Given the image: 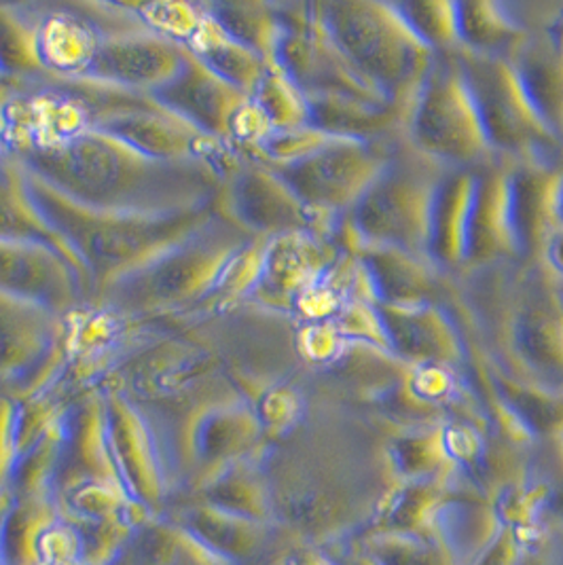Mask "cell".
Masks as SVG:
<instances>
[{"label":"cell","instance_id":"obj_1","mask_svg":"<svg viewBox=\"0 0 563 565\" xmlns=\"http://www.w3.org/2000/svg\"><path fill=\"white\" fill-rule=\"evenodd\" d=\"M28 172L81 206L104 212L155 214L202 207L216 189L202 161H161L119 138L85 131L28 154Z\"/></svg>","mask_w":563,"mask_h":565},{"label":"cell","instance_id":"obj_2","mask_svg":"<svg viewBox=\"0 0 563 565\" xmlns=\"http://www.w3.org/2000/svg\"><path fill=\"white\" fill-rule=\"evenodd\" d=\"M466 276L486 359L519 382L563 392V280L542 258H512Z\"/></svg>","mask_w":563,"mask_h":565},{"label":"cell","instance_id":"obj_3","mask_svg":"<svg viewBox=\"0 0 563 565\" xmlns=\"http://www.w3.org/2000/svg\"><path fill=\"white\" fill-rule=\"evenodd\" d=\"M30 204L75 255L85 274L106 288L149 265L208 227L205 207L131 214L85 207L24 170Z\"/></svg>","mask_w":563,"mask_h":565},{"label":"cell","instance_id":"obj_4","mask_svg":"<svg viewBox=\"0 0 563 565\" xmlns=\"http://www.w3.org/2000/svg\"><path fill=\"white\" fill-rule=\"evenodd\" d=\"M316 13L334 50L385 103H415L436 53L411 32L394 2H318Z\"/></svg>","mask_w":563,"mask_h":565},{"label":"cell","instance_id":"obj_5","mask_svg":"<svg viewBox=\"0 0 563 565\" xmlns=\"http://www.w3.org/2000/svg\"><path fill=\"white\" fill-rule=\"evenodd\" d=\"M447 166L419 153L403 136L380 177L343 216L362 244L390 246L428 258V223L438 180Z\"/></svg>","mask_w":563,"mask_h":565},{"label":"cell","instance_id":"obj_6","mask_svg":"<svg viewBox=\"0 0 563 565\" xmlns=\"http://www.w3.org/2000/svg\"><path fill=\"white\" fill-rule=\"evenodd\" d=\"M454 57L475 103L489 151L509 161L563 166V140L538 117L511 60L458 47Z\"/></svg>","mask_w":563,"mask_h":565},{"label":"cell","instance_id":"obj_7","mask_svg":"<svg viewBox=\"0 0 563 565\" xmlns=\"http://www.w3.org/2000/svg\"><path fill=\"white\" fill-rule=\"evenodd\" d=\"M405 138L447 168H472L493 154L454 53H436L415 96Z\"/></svg>","mask_w":563,"mask_h":565},{"label":"cell","instance_id":"obj_8","mask_svg":"<svg viewBox=\"0 0 563 565\" xmlns=\"http://www.w3.org/2000/svg\"><path fill=\"white\" fill-rule=\"evenodd\" d=\"M399 140V138H396ZM333 138L304 159L267 166L306 206L339 216L352 210L384 170L394 142Z\"/></svg>","mask_w":563,"mask_h":565},{"label":"cell","instance_id":"obj_9","mask_svg":"<svg viewBox=\"0 0 563 565\" xmlns=\"http://www.w3.org/2000/svg\"><path fill=\"white\" fill-rule=\"evenodd\" d=\"M235 244L210 233H195L191 239L155 258L129 276L108 284V295L115 303L129 309L174 306L216 282L221 271H227L235 258Z\"/></svg>","mask_w":563,"mask_h":565},{"label":"cell","instance_id":"obj_10","mask_svg":"<svg viewBox=\"0 0 563 565\" xmlns=\"http://www.w3.org/2000/svg\"><path fill=\"white\" fill-rule=\"evenodd\" d=\"M227 207L233 223L272 239L290 233L329 237L337 221L306 206L267 166L244 168L233 177Z\"/></svg>","mask_w":563,"mask_h":565},{"label":"cell","instance_id":"obj_11","mask_svg":"<svg viewBox=\"0 0 563 565\" xmlns=\"http://www.w3.org/2000/svg\"><path fill=\"white\" fill-rule=\"evenodd\" d=\"M509 166L511 161L498 154H489L475 166L464 274L519 258L509 207Z\"/></svg>","mask_w":563,"mask_h":565},{"label":"cell","instance_id":"obj_12","mask_svg":"<svg viewBox=\"0 0 563 565\" xmlns=\"http://www.w3.org/2000/svg\"><path fill=\"white\" fill-rule=\"evenodd\" d=\"M155 103L210 136H230L251 103L246 94L214 75L195 53L187 52L179 75L153 92Z\"/></svg>","mask_w":563,"mask_h":565},{"label":"cell","instance_id":"obj_13","mask_svg":"<svg viewBox=\"0 0 563 565\" xmlns=\"http://www.w3.org/2000/svg\"><path fill=\"white\" fill-rule=\"evenodd\" d=\"M77 267L45 244L0 239V292L60 313L78 297Z\"/></svg>","mask_w":563,"mask_h":565},{"label":"cell","instance_id":"obj_14","mask_svg":"<svg viewBox=\"0 0 563 565\" xmlns=\"http://www.w3.org/2000/svg\"><path fill=\"white\" fill-rule=\"evenodd\" d=\"M187 50L151 32L113 34L89 55V73L124 89H159L177 77Z\"/></svg>","mask_w":563,"mask_h":565},{"label":"cell","instance_id":"obj_15","mask_svg":"<svg viewBox=\"0 0 563 565\" xmlns=\"http://www.w3.org/2000/svg\"><path fill=\"white\" fill-rule=\"evenodd\" d=\"M373 306L382 320L390 352L405 364L456 369L464 360L460 333L436 303Z\"/></svg>","mask_w":563,"mask_h":565},{"label":"cell","instance_id":"obj_16","mask_svg":"<svg viewBox=\"0 0 563 565\" xmlns=\"http://www.w3.org/2000/svg\"><path fill=\"white\" fill-rule=\"evenodd\" d=\"M560 170L562 166L540 161H511L509 166V207L519 258L542 257L546 239L560 227Z\"/></svg>","mask_w":563,"mask_h":565},{"label":"cell","instance_id":"obj_17","mask_svg":"<svg viewBox=\"0 0 563 565\" xmlns=\"http://www.w3.org/2000/svg\"><path fill=\"white\" fill-rule=\"evenodd\" d=\"M337 257L339 248L320 235L290 233L274 237L265 248L256 288L267 303L290 306L322 280Z\"/></svg>","mask_w":563,"mask_h":565},{"label":"cell","instance_id":"obj_18","mask_svg":"<svg viewBox=\"0 0 563 565\" xmlns=\"http://www.w3.org/2000/svg\"><path fill=\"white\" fill-rule=\"evenodd\" d=\"M57 313L0 292V380H28L60 334Z\"/></svg>","mask_w":563,"mask_h":565},{"label":"cell","instance_id":"obj_19","mask_svg":"<svg viewBox=\"0 0 563 565\" xmlns=\"http://www.w3.org/2000/svg\"><path fill=\"white\" fill-rule=\"evenodd\" d=\"M308 126L337 138L390 142L403 138L413 104L367 103L359 98L309 94Z\"/></svg>","mask_w":563,"mask_h":565},{"label":"cell","instance_id":"obj_20","mask_svg":"<svg viewBox=\"0 0 563 565\" xmlns=\"http://www.w3.org/2000/svg\"><path fill=\"white\" fill-rule=\"evenodd\" d=\"M373 295V303L422 306L436 303L438 269L428 258L390 246L364 244L357 255Z\"/></svg>","mask_w":563,"mask_h":565},{"label":"cell","instance_id":"obj_21","mask_svg":"<svg viewBox=\"0 0 563 565\" xmlns=\"http://www.w3.org/2000/svg\"><path fill=\"white\" fill-rule=\"evenodd\" d=\"M98 131L119 138L138 153L149 154L161 161L193 159L191 151L195 142L204 138L202 131L189 126L157 103L134 106L103 117Z\"/></svg>","mask_w":563,"mask_h":565},{"label":"cell","instance_id":"obj_22","mask_svg":"<svg viewBox=\"0 0 563 565\" xmlns=\"http://www.w3.org/2000/svg\"><path fill=\"white\" fill-rule=\"evenodd\" d=\"M475 189L472 168H447L438 180L428 223V260L438 271H461Z\"/></svg>","mask_w":563,"mask_h":565},{"label":"cell","instance_id":"obj_23","mask_svg":"<svg viewBox=\"0 0 563 565\" xmlns=\"http://www.w3.org/2000/svg\"><path fill=\"white\" fill-rule=\"evenodd\" d=\"M498 530L489 502L470 489H460L438 507L426 539L435 540L454 564L466 565L486 548Z\"/></svg>","mask_w":563,"mask_h":565},{"label":"cell","instance_id":"obj_24","mask_svg":"<svg viewBox=\"0 0 563 565\" xmlns=\"http://www.w3.org/2000/svg\"><path fill=\"white\" fill-rule=\"evenodd\" d=\"M511 62L538 117L563 140V47L544 32L528 34Z\"/></svg>","mask_w":563,"mask_h":565},{"label":"cell","instance_id":"obj_25","mask_svg":"<svg viewBox=\"0 0 563 565\" xmlns=\"http://www.w3.org/2000/svg\"><path fill=\"white\" fill-rule=\"evenodd\" d=\"M484 386L511 415L514 424L532 438L560 437L563 433V392L519 382L484 359Z\"/></svg>","mask_w":563,"mask_h":565},{"label":"cell","instance_id":"obj_26","mask_svg":"<svg viewBox=\"0 0 563 565\" xmlns=\"http://www.w3.org/2000/svg\"><path fill=\"white\" fill-rule=\"evenodd\" d=\"M385 463L394 483H419L458 475L443 445V422L399 428L385 443Z\"/></svg>","mask_w":563,"mask_h":565},{"label":"cell","instance_id":"obj_27","mask_svg":"<svg viewBox=\"0 0 563 565\" xmlns=\"http://www.w3.org/2000/svg\"><path fill=\"white\" fill-rule=\"evenodd\" d=\"M456 13L460 47L466 52L511 60L528 39V32L498 2L461 0L456 2Z\"/></svg>","mask_w":563,"mask_h":565},{"label":"cell","instance_id":"obj_28","mask_svg":"<svg viewBox=\"0 0 563 565\" xmlns=\"http://www.w3.org/2000/svg\"><path fill=\"white\" fill-rule=\"evenodd\" d=\"M0 239L45 244L68 258L81 274H85L68 246L47 227L41 214L30 204L22 184V172H0Z\"/></svg>","mask_w":563,"mask_h":565},{"label":"cell","instance_id":"obj_29","mask_svg":"<svg viewBox=\"0 0 563 565\" xmlns=\"http://www.w3.org/2000/svg\"><path fill=\"white\" fill-rule=\"evenodd\" d=\"M551 493V477L523 466L519 475H514L509 483H504L491 495L489 507L498 527L514 532L546 519Z\"/></svg>","mask_w":563,"mask_h":565},{"label":"cell","instance_id":"obj_30","mask_svg":"<svg viewBox=\"0 0 563 565\" xmlns=\"http://www.w3.org/2000/svg\"><path fill=\"white\" fill-rule=\"evenodd\" d=\"M354 565H456L435 540L407 532L364 530L354 546Z\"/></svg>","mask_w":563,"mask_h":565},{"label":"cell","instance_id":"obj_31","mask_svg":"<svg viewBox=\"0 0 563 565\" xmlns=\"http://www.w3.org/2000/svg\"><path fill=\"white\" fill-rule=\"evenodd\" d=\"M214 24L237 45L274 60L282 26L274 7L258 2H227L214 7Z\"/></svg>","mask_w":563,"mask_h":565},{"label":"cell","instance_id":"obj_32","mask_svg":"<svg viewBox=\"0 0 563 565\" xmlns=\"http://www.w3.org/2000/svg\"><path fill=\"white\" fill-rule=\"evenodd\" d=\"M198 60L205 64L214 75L227 81L235 89L246 94L248 98L255 94L258 81L267 73L269 64L258 53L251 52L235 41H231L227 34H223L219 26L208 30L202 41L200 52L195 53Z\"/></svg>","mask_w":563,"mask_h":565},{"label":"cell","instance_id":"obj_33","mask_svg":"<svg viewBox=\"0 0 563 565\" xmlns=\"http://www.w3.org/2000/svg\"><path fill=\"white\" fill-rule=\"evenodd\" d=\"M251 103L272 131L308 126L306 94L276 64L258 81Z\"/></svg>","mask_w":563,"mask_h":565},{"label":"cell","instance_id":"obj_34","mask_svg":"<svg viewBox=\"0 0 563 565\" xmlns=\"http://www.w3.org/2000/svg\"><path fill=\"white\" fill-rule=\"evenodd\" d=\"M411 32L435 53H454L460 47L456 2L405 0L394 2Z\"/></svg>","mask_w":563,"mask_h":565},{"label":"cell","instance_id":"obj_35","mask_svg":"<svg viewBox=\"0 0 563 565\" xmlns=\"http://www.w3.org/2000/svg\"><path fill=\"white\" fill-rule=\"evenodd\" d=\"M68 470H75L77 481H83V470L98 481H106V477L113 472V466L108 460L106 447H104L103 415L96 405L87 403L77 413L73 422V433L68 440Z\"/></svg>","mask_w":563,"mask_h":565},{"label":"cell","instance_id":"obj_36","mask_svg":"<svg viewBox=\"0 0 563 565\" xmlns=\"http://www.w3.org/2000/svg\"><path fill=\"white\" fill-rule=\"evenodd\" d=\"M113 419V438H115V449L121 454V460L128 463L129 472L138 475V489L155 488V463L151 449L145 440V433L136 415H131L126 405H113L110 407Z\"/></svg>","mask_w":563,"mask_h":565},{"label":"cell","instance_id":"obj_37","mask_svg":"<svg viewBox=\"0 0 563 565\" xmlns=\"http://www.w3.org/2000/svg\"><path fill=\"white\" fill-rule=\"evenodd\" d=\"M334 331L348 343H362L378 348L382 352H390V343L385 337L382 320L378 316V309L369 301H346L341 309L334 313ZM394 356V354H392Z\"/></svg>","mask_w":563,"mask_h":565},{"label":"cell","instance_id":"obj_38","mask_svg":"<svg viewBox=\"0 0 563 565\" xmlns=\"http://www.w3.org/2000/svg\"><path fill=\"white\" fill-rule=\"evenodd\" d=\"M337 136L325 134L320 129L301 126V128L278 129L269 131L261 142L258 149L269 159L267 166L290 163L297 159H304L308 154L316 153L325 145H329Z\"/></svg>","mask_w":563,"mask_h":565},{"label":"cell","instance_id":"obj_39","mask_svg":"<svg viewBox=\"0 0 563 565\" xmlns=\"http://www.w3.org/2000/svg\"><path fill=\"white\" fill-rule=\"evenodd\" d=\"M0 64L9 71H30L39 66L32 32L4 9H0Z\"/></svg>","mask_w":563,"mask_h":565},{"label":"cell","instance_id":"obj_40","mask_svg":"<svg viewBox=\"0 0 563 565\" xmlns=\"http://www.w3.org/2000/svg\"><path fill=\"white\" fill-rule=\"evenodd\" d=\"M523 548L512 530H498L486 548L466 565H519Z\"/></svg>","mask_w":563,"mask_h":565},{"label":"cell","instance_id":"obj_41","mask_svg":"<svg viewBox=\"0 0 563 565\" xmlns=\"http://www.w3.org/2000/svg\"><path fill=\"white\" fill-rule=\"evenodd\" d=\"M297 403L290 392H274L267 396L263 412L256 413L263 426H274V428H286L288 424L295 422L297 415Z\"/></svg>","mask_w":563,"mask_h":565},{"label":"cell","instance_id":"obj_42","mask_svg":"<svg viewBox=\"0 0 563 565\" xmlns=\"http://www.w3.org/2000/svg\"><path fill=\"white\" fill-rule=\"evenodd\" d=\"M11 447H15V419L9 405L0 403V472L7 466Z\"/></svg>","mask_w":563,"mask_h":565},{"label":"cell","instance_id":"obj_43","mask_svg":"<svg viewBox=\"0 0 563 565\" xmlns=\"http://www.w3.org/2000/svg\"><path fill=\"white\" fill-rule=\"evenodd\" d=\"M542 260L544 265L563 280V225H560L555 232L551 233V237L546 239L544 244V250H542Z\"/></svg>","mask_w":563,"mask_h":565},{"label":"cell","instance_id":"obj_44","mask_svg":"<svg viewBox=\"0 0 563 565\" xmlns=\"http://www.w3.org/2000/svg\"><path fill=\"white\" fill-rule=\"evenodd\" d=\"M284 565H343L331 557L327 551L309 546V548H301L295 555H290Z\"/></svg>","mask_w":563,"mask_h":565},{"label":"cell","instance_id":"obj_45","mask_svg":"<svg viewBox=\"0 0 563 565\" xmlns=\"http://www.w3.org/2000/svg\"><path fill=\"white\" fill-rule=\"evenodd\" d=\"M557 223L563 225V166L560 170V186H557Z\"/></svg>","mask_w":563,"mask_h":565},{"label":"cell","instance_id":"obj_46","mask_svg":"<svg viewBox=\"0 0 563 565\" xmlns=\"http://www.w3.org/2000/svg\"><path fill=\"white\" fill-rule=\"evenodd\" d=\"M557 440H560V447H562V454H563V433L557 437Z\"/></svg>","mask_w":563,"mask_h":565}]
</instances>
